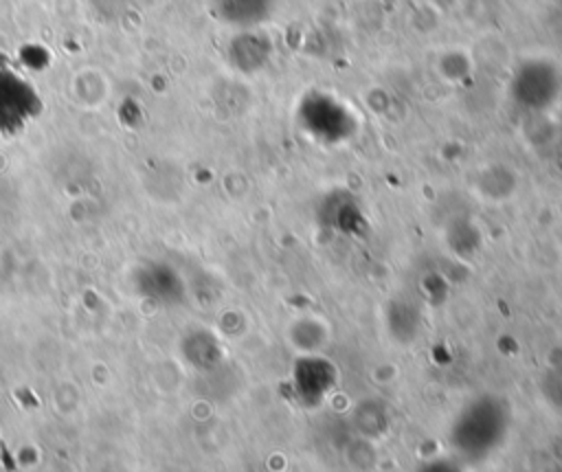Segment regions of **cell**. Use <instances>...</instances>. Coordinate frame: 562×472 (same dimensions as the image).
<instances>
[{
	"instance_id": "1",
	"label": "cell",
	"mask_w": 562,
	"mask_h": 472,
	"mask_svg": "<svg viewBox=\"0 0 562 472\" xmlns=\"http://www.w3.org/2000/svg\"><path fill=\"white\" fill-rule=\"evenodd\" d=\"M507 404L498 395H476L463 404L454 424V435L463 441L481 439L490 441L505 430Z\"/></svg>"
},
{
	"instance_id": "2",
	"label": "cell",
	"mask_w": 562,
	"mask_h": 472,
	"mask_svg": "<svg viewBox=\"0 0 562 472\" xmlns=\"http://www.w3.org/2000/svg\"><path fill=\"white\" fill-rule=\"evenodd\" d=\"M40 99L35 88L11 66L0 61V130L18 127L26 116L35 114Z\"/></svg>"
},
{
	"instance_id": "3",
	"label": "cell",
	"mask_w": 562,
	"mask_h": 472,
	"mask_svg": "<svg viewBox=\"0 0 562 472\" xmlns=\"http://www.w3.org/2000/svg\"><path fill=\"white\" fill-rule=\"evenodd\" d=\"M334 382L336 371L329 360L321 356H305L296 360L292 369V386L296 391V397L307 406H316L329 393Z\"/></svg>"
},
{
	"instance_id": "4",
	"label": "cell",
	"mask_w": 562,
	"mask_h": 472,
	"mask_svg": "<svg viewBox=\"0 0 562 472\" xmlns=\"http://www.w3.org/2000/svg\"><path fill=\"white\" fill-rule=\"evenodd\" d=\"M555 70L542 64H529L516 72L514 97L529 110H542L555 99Z\"/></svg>"
},
{
	"instance_id": "5",
	"label": "cell",
	"mask_w": 562,
	"mask_h": 472,
	"mask_svg": "<svg viewBox=\"0 0 562 472\" xmlns=\"http://www.w3.org/2000/svg\"><path fill=\"white\" fill-rule=\"evenodd\" d=\"M211 11L231 26L250 29L270 13V0H211Z\"/></svg>"
},
{
	"instance_id": "6",
	"label": "cell",
	"mask_w": 562,
	"mask_h": 472,
	"mask_svg": "<svg viewBox=\"0 0 562 472\" xmlns=\"http://www.w3.org/2000/svg\"><path fill=\"white\" fill-rule=\"evenodd\" d=\"M270 53L268 42L263 35H257L252 31H244L235 35V40L228 44V59L239 70H257L261 64H266Z\"/></svg>"
},
{
	"instance_id": "7",
	"label": "cell",
	"mask_w": 562,
	"mask_h": 472,
	"mask_svg": "<svg viewBox=\"0 0 562 472\" xmlns=\"http://www.w3.org/2000/svg\"><path fill=\"white\" fill-rule=\"evenodd\" d=\"M542 391H544L547 402H549L551 406H562V367L551 369V371L544 375Z\"/></svg>"
}]
</instances>
